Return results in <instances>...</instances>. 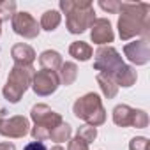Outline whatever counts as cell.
Listing matches in <instances>:
<instances>
[{"mask_svg":"<svg viewBox=\"0 0 150 150\" xmlns=\"http://www.w3.org/2000/svg\"><path fill=\"white\" fill-rule=\"evenodd\" d=\"M120 16L117 21L118 35L122 41H131L138 35L150 39V6L145 2L129 4L120 2Z\"/></svg>","mask_w":150,"mask_h":150,"instance_id":"cell-1","label":"cell"},{"mask_svg":"<svg viewBox=\"0 0 150 150\" xmlns=\"http://www.w3.org/2000/svg\"><path fill=\"white\" fill-rule=\"evenodd\" d=\"M58 7L65 14V27L71 34H83L96 21V9L88 0H60Z\"/></svg>","mask_w":150,"mask_h":150,"instance_id":"cell-2","label":"cell"},{"mask_svg":"<svg viewBox=\"0 0 150 150\" xmlns=\"http://www.w3.org/2000/svg\"><path fill=\"white\" fill-rule=\"evenodd\" d=\"M35 74V69L32 65H13V69L7 74V81L2 88V96L11 104L20 103L23 94L28 90L32 78Z\"/></svg>","mask_w":150,"mask_h":150,"instance_id":"cell-3","label":"cell"},{"mask_svg":"<svg viewBox=\"0 0 150 150\" xmlns=\"http://www.w3.org/2000/svg\"><path fill=\"white\" fill-rule=\"evenodd\" d=\"M72 113L76 118L83 120L87 125H92V127H99L106 122V110L103 106V101L94 92H88L74 101Z\"/></svg>","mask_w":150,"mask_h":150,"instance_id":"cell-4","label":"cell"},{"mask_svg":"<svg viewBox=\"0 0 150 150\" xmlns=\"http://www.w3.org/2000/svg\"><path fill=\"white\" fill-rule=\"evenodd\" d=\"M96 60H94V69L99 71L101 74L106 76H115V74L124 67V60L120 57V53L113 48V46H99L97 51L94 53Z\"/></svg>","mask_w":150,"mask_h":150,"instance_id":"cell-5","label":"cell"},{"mask_svg":"<svg viewBox=\"0 0 150 150\" xmlns=\"http://www.w3.org/2000/svg\"><path fill=\"white\" fill-rule=\"evenodd\" d=\"M30 87H32V90L35 92V96H41V97L51 96V94H55L57 88L60 87L58 74H57L55 71H46V69L35 71Z\"/></svg>","mask_w":150,"mask_h":150,"instance_id":"cell-6","label":"cell"},{"mask_svg":"<svg viewBox=\"0 0 150 150\" xmlns=\"http://www.w3.org/2000/svg\"><path fill=\"white\" fill-rule=\"evenodd\" d=\"M11 27H13V32L16 35H21L25 39H35L41 32V27H39L37 20L27 11L16 13L11 18Z\"/></svg>","mask_w":150,"mask_h":150,"instance_id":"cell-7","label":"cell"},{"mask_svg":"<svg viewBox=\"0 0 150 150\" xmlns=\"http://www.w3.org/2000/svg\"><path fill=\"white\" fill-rule=\"evenodd\" d=\"M30 118H32L34 125L42 127V129H46L48 132H51V131L62 122V115L57 113V111H53L48 104H42V103L32 106V110H30Z\"/></svg>","mask_w":150,"mask_h":150,"instance_id":"cell-8","label":"cell"},{"mask_svg":"<svg viewBox=\"0 0 150 150\" xmlns=\"http://www.w3.org/2000/svg\"><path fill=\"white\" fill-rule=\"evenodd\" d=\"M28 132H30V122L23 115H14V117L4 118L0 122V134L4 138L18 139V138L27 136Z\"/></svg>","mask_w":150,"mask_h":150,"instance_id":"cell-9","label":"cell"},{"mask_svg":"<svg viewBox=\"0 0 150 150\" xmlns=\"http://www.w3.org/2000/svg\"><path fill=\"white\" fill-rule=\"evenodd\" d=\"M125 58L134 65H145L150 60V39H134L124 46Z\"/></svg>","mask_w":150,"mask_h":150,"instance_id":"cell-10","label":"cell"},{"mask_svg":"<svg viewBox=\"0 0 150 150\" xmlns=\"http://www.w3.org/2000/svg\"><path fill=\"white\" fill-rule=\"evenodd\" d=\"M90 39L94 44L110 46V42H113V39H115L111 21L108 18H96V21L90 27Z\"/></svg>","mask_w":150,"mask_h":150,"instance_id":"cell-11","label":"cell"},{"mask_svg":"<svg viewBox=\"0 0 150 150\" xmlns=\"http://www.w3.org/2000/svg\"><path fill=\"white\" fill-rule=\"evenodd\" d=\"M11 57L14 60V65H32L34 60L37 58L35 51L32 46L25 44V42H18L11 48Z\"/></svg>","mask_w":150,"mask_h":150,"instance_id":"cell-12","label":"cell"},{"mask_svg":"<svg viewBox=\"0 0 150 150\" xmlns=\"http://www.w3.org/2000/svg\"><path fill=\"white\" fill-rule=\"evenodd\" d=\"M113 115V122L118 127H132V120H134V108H131L129 104H117L111 111Z\"/></svg>","mask_w":150,"mask_h":150,"instance_id":"cell-13","label":"cell"},{"mask_svg":"<svg viewBox=\"0 0 150 150\" xmlns=\"http://www.w3.org/2000/svg\"><path fill=\"white\" fill-rule=\"evenodd\" d=\"M113 80H115V83H117L118 88H120V87L129 88V87H132V85L136 83L138 72H136V69H134L132 65H125V64H124V67L113 76Z\"/></svg>","mask_w":150,"mask_h":150,"instance_id":"cell-14","label":"cell"},{"mask_svg":"<svg viewBox=\"0 0 150 150\" xmlns=\"http://www.w3.org/2000/svg\"><path fill=\"white\" fill-rule=\"evenodd\" d=\"M69 55H71L72 58L80 60V62H87V60H90V58L94 57V50H92V46H90L88 42H85V41H74V42H71V46H69Z\"/></svg>","mask_w":150,"mask_h":150,"instance_id":"cell-15","label":"cell"},{"mask_svg":"<svg viewBox=\"0 0 150 150\" xmlns=\"http://www.w3.org/2000/svg\"><path fill=\"white\" fill-rule=\"evenodd\" d=\"M39 64H41L42 69L57 72L60 69V65H62V55L58 51H55V50H46V51H42L39 55Z\"/></svg>","mask_w":150,"mask_h":150,"instance_id":"cell-16","label":"cell"},{"mask_svg":"<svg viewBox=\"0 0 150 150\" xmlns=\"http://www.w3.org/2000/svg\"><path fill=\"white\" fill-rule=\"evenodd\" d=\"M58 80H60V85H72L78 78V65L74 62H62L60 69H58Z\"/></svg>","mask_w":150,"mask_h":150,"instance_id":"cell-17","label":"cell"},{"mask_svg":"<svg viewBox=\"0 0 150 150\" xmlns=\"http://www.w3.org/2000/svg\"><path fill=\"white\" fill-rule=\"evenodd\" d=\"M96 80H97V85H99V88H101V92H103V96H104L106 99H113V97H117V94H118V87H117V83H115V80H113L111 76H106V74L97 72Z\"/></svg>","mask_w":150,"mask_h":150,"instance_id":"cell-18","label":"cell"},{"mask_svg":"<svg viewBox=\"0 0 150 150\" xmlns=\"http://www.w3.org/2000/svg\"><path fill=\"white\" fill-rule=\"evenodd\" d=\"M60 21H62V14L58 11H55V9H48V11L42 13L39 27L42 30H46V32H53V30H57V27L60 25Z\"/></svg>","mask_w":150,"mask_h":150,"instance_id":"cell-19","label":"cell"},{"mask_svg":"<svg viewBox=\"0 0 150 150\" xmlns=\"http://www.w3.org/2000/svg\"><path fill=\"white\" fill-rule=\"evenodd\" d=\"M71 134H72L71 124H67V122L62 120V122L50 132V139H51V141H57V143H64V141H69V139H71Z\"/></svg>","mask_w":150,"mask_h":150,"instance_id":"cell-20","label":"cell"},{"mask_svg":"<svg viewBox=\"0 0 150 150\" xmlns=\"http://www.w3.org/2000/svg\"><path fill=\"white\" fill-rule=\"evenodd\" d=\"M16 14V2L14 0H2L0 2V21H9Z\"/></svg>","mask_w":150,"mask_h":150,"instance_id":"cell-21","label":"cell"},{"mask_svg":"<svg viewBox=\"0 0 150 150\" xmlns=\"http://www.w3.org/2000/svg\"><path fill=\"white\" fill-rule=\"evenodd\" d=\"M76 136L81 138V139L87 141V143H92V141L97 138V127H92V125H87V124H85V125L78 127Z\"/></svg>","mask_w":150,"mask_h":150,"instance_id":"cell-22","label":"cell"},{"mask_svg":"<svg viewBox=\"0 0 150 150\" xmlns=\"http://www.w3.org/2000/svg\"><path fill=\"white\" fill-rule=\"evenodd\" d=\"M148 125V115L145 110H134V120H132V127L136 129H145Z\"/></svg>","mask_w":150,"mask_h":150,"instance_id":"cell-23","label":"cell"},{"mask_svg":"<svg viewBox=\"0 0 150 150\" xmlns=\"http://www.w3.org/2000/svg\"><path fill=\"white\" fill-rule=\"evenodd\" d=\"M99 7L108 14H117L120 11V2L118 0H99Z\"/></svg>","mask_w":150,"mask_h":150,"instance_id":"cell-24","label":"cell"},{"mask_svg":"<svg viewBox=\"0 0 150 150\" xmlns=\"http://www.w3.org/2000/svg\"><path fill=\"white\" fill-rule=\"evenodd\" d=\"M150 143L145 136H134L129 141V150H148Z\"/></svg>","mask_w":150,"mask_h":150,"instance_id":"cell-25","label":"cell"},{"mask_svg":"<svg viewBox=\"0 0 150 150\" xmlns=\"http://www.w3.org/2000/svg\"><path fill=\"white\" fill-rule=\"evenodd\" d=\"M30 134H32V138H34V141H46V139H50V132L46 131V129H42V127H37V125H34L32 129H30Z\"/></svg>","mask_w":150,"mask_h":150,"instance_id":"cell-26","label":"cell"},{"mask_svg":"<svg viewBox=\"0 0 150 150\" xmlns=\"http://www.w3.org/2000/svg\"><path fill=\"white\" fill-rule=\"evenodd\" d=\"M67 150H88V143L83 141L81 138L74 136L69 139V145H67Z\"/></svg>","mask_w":150,"mask_h":150,"instance_id":"cell-27","label":"cell"},{"mask_svg":"<svg viewBox=\"0 0 150 150\" xmlns=\"http://www.w3.org/2000/svg\"><path fill=\"white\" fill-rule=\"evenodd\" d=\"M23 150H48V148H46L44 143H41V141H32V143H28Z\"/></svg>","mask_w":150,"mask_h":150,"instance_id":"cell-28","label":"cell"},{"mask_svg":"<svg viewBox=\"0 0 150 150\" xmlns=\"http://www.w3.org/2000/svg\"><path fill=\"white\" fill-rule=\"evenodd\" d=\"M0 150H16V146H14V143L4 141V143H0Z\"/></svg>","mask_w":150,"mask_h":150,"instance_id":"cell-29","label":"cell"},{"mask_svg":"<svg viewBox=\"0 0 150 150\" xmlns=\"http://www.w3.org/2000/svg\"><path fill=\"white\" fill-rule=\"evenodd\" d=\"M6 113H7L6 110H0V122H2V120L6 118Z\"/></svg>","mask_w":150,"mask_h":150,"instance_id":"cell-30","label":"cell"},{"mask_svg":"<svg viewBox=\"0 0 150 150\" xmlns=\"http://www.w3.org/2000/svg\"><path fill=\"white\" fill-rule=\"evenodd\" d=\"M51 150H65V148H64V146H60V145H55Z\"/></svg>","mask_w":150,"mask_h":150,"instance_id":"cell-31","label":"cell"},{"mask_svg":"<svg viewBox=\"0 0 150 150\" xmlns=\"http://www.w3.org/2000/svg\"><path fill=\"white\" fill-rule=\"evenodd\" d=\"M0 34H2V21H0Z\"/></svg>","mask_w":150,"mask_h":150,"instance_id":"cell-32","label":"cell"}]
</instances>
